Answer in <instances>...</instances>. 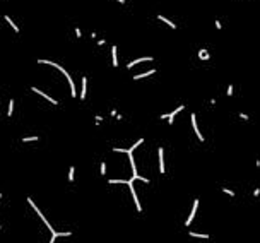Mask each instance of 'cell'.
<instances>
[{"instance_id":"obj_1","label":"cell","mask_w":260,"mask_h":243,"mask_svg":"<svg viewBox=\"0 0 260 243\" xmlns=\"http://www.w3.org/2000/svg\"><path fill=\"white\" fill-rule=\"evenodd\" d=\"M38 63H45V65H51V67H55V69H57V70H60L62 74H63V76H65V77H67V81H68V86H70V96H72V98H75V96H77V91H75V84H74V79L70 77V74H68L67 70H65V69H63V67H62V65H58V63L51 62V60H41V58H40V60H38Z\"/></svg>"},{"instance_id":"obj_2","label":"cell","mask_w":260,"mask_h":243,"mask_svg":"<svg viewBox=\"0 0 260 243\" xmlns=\"http://www.w3.org/2000/svg\"><path fill=\"white\" fill-rule=\"evenodd\" d=\"M27 204H29V206L33 207V211H34V212H36V214H38V216H40V217H41V221H43V222H45V224H46L48 231H51V235H53V233H55L53 226H51V224L48 222L46 216H45V214H43V212H41V211H40V209H38V206H36V204H34V202H33V199H31V197H27Z\"/></svg>"},{"instance_id":"obj_3","label":"cell","mask_w":260,"mask_h":243,"mask_svg":"<svg viewBox=\"0 0 260 243\" xmlns=\"http://www.w3.org/2000/svg\"><path fill=\"white\" fill-rule=\"evenodd\" d=\"M127 185H129V190H130V194H132V199H134V202H135L137 212H142L140 200H139V197H137V192H135V188H134V180H132V178H129V180H127Z\"/></svg>"},{"instance_id":"obj_4","label":"cell","mask_w":260,"mask_h":243,"mask_svg":"<svg viewBox=\"0 0 260 243\" xmlns=\"http://www.w3.org/2000/svg\"><path fill=\"white\" fill-rule=\"evenodd\" d=\"M185 108H187L185 104H180L178 108H175V110L171 111L170 115H161V120H170L168 123H170V125H171V123H173V120H175V117H176V115H178V113H180V111H181V110H185Z\"/></svg>"},{"instance_id":"obj_5","label":"cell","mask_w":260,"mask_h":243,"mask_svg":"<svg viewBox=\"0 0 260 243\" xmlns=\"http://www.w3.org/2000/svg\"><path fill=\"white\" fill-rule=\"evenodd\" d=\"M190 120H192V127H193V132H195V135H197V139L200 140V142H204V135L200 134V128H198V125H197V117H195V113H192L190 115Z\"/></svg>"},{"instance_id":"obj_6","label":"cell","mask_w":260,"mask_h":243,"mask_svg":"<svg viewBox=\"0 0 260 243\" xmlns=\"http://www.w3.org/2000/svg\"><path fill=\"white\" fill-rule=\"evenodd\" d=\"M198 204H200V200H198V199H195V200H193V207H192L190 214H188V217L185 219V226H190V224H192L193 217H195V212H197V209H198Z\"/></svg>"},{"instance_id":"obj_7","label":"cell","mask_w":260,"mask_h":243,"mask_svg":"<svg viewBox=\"0 0 260 243\" xmlns=\"http://www.w3.org/2000/svg\"><path fill=\"white\" fill-rule=\"evenodd\" d=\"M31 91H33V93H36V94H40L41 98H45L46 101H50V103H51V104H55V106L58 104V101H57V99H53V98H51V96H48L46 93H43V91H40V89H38V87H34V86H33V87H31Z\"/></svg>"},{"instance_id":"obj_8","label":"cell","mask_w":260,"mask_h":243,"mask_svg":"<svg viewBox=\"0 0 260 243\" xmlns=\"http://www.w3.org/2000/svg\"><path fill=\"white\" fill-rule=\"evenodd\" d=\"M157 159H159V171L164 173L166 171V168H164V149L163 147H159L157 149Z\"/></svg>"},{"instance_id":"obj_9","label":"cell","mask_w":260,"mask_h":243,"mask_svg":"<svg viewBox=\"0 0 260 243\" xmlns=\"http://www.w3.org/2000/svg\"><path fill=\"white\" fill-rule=\"evenodd\" d=\"M70 235H72V231H55L48 243H55V240H57V238H60V236H70Z\"/></svg>"},{"instance_id":"obj_10","label":"cell","mask_w":260,"mask_h":243,"mask_svg":"<svg viewBox=\"0 0 260 243\" xmlns=\"http://www.w3.org/2000/svg\"><path fill=\"white\" fill-rule=\"evenodd\" d=\"M142 62H152V57H142V58H137V60H134V62H129L127 63V69H132L134 65L142 63Z\"/></svg>"},{"instance_id":"obj_11","label":"cell","mask_w":260,"mask_h":243,"mask_svg":"<svg viewBox=\"0 0 260 243\" xmlns=\"http://www.w3.org/2000/svg\"><path fill=\"white\" fill-rule=\"evenodd\" d=\"M197 57L200 58V60H204V62H207V60H211V53L207 51L205 48H200L197 51Z\"/></svg>"},{"instance_id":"obj_12","label":"cell","mask_w":260,"mask_h":243,"mask_svg":"<svg viewBox=\"0 0 260 243\" xmlns=\"http://www.w3.org/2000/svg\"><path fill=\"white\" fill-rule=\"evenodd\" d=\"M86 94H87V77H82V89H81V99H86Z\"/></svg>"},{"instance_id":"obj_13","label":"cell","mask_w":260,"mask_h":243,"mask_svg":"<svg viewBox=\"0 0 260 243\" xmlns=\"http://www.w3.org/2000/svg\"><path fill=\"white\" fill-rule=\"evenodd\" d=\"M111 63L113 67H118V55H116V45L111 46Z\"/></svg>"},{"instance_id":"obj_14","label":"cell","mask_w":260,"mask_h":243,"mask_svg":"<svg viewBox=\"0 0 260 243\" xmlns=\"http://www.w3.org/2000/svg\"><path fill=\"white\" fill-rule=\"evenodd\" d=\"M157 19H159V21H163L164 24H168V26H170L171 29H176V28H178V26H176V24H175V22H173V21H170L168 17H164V15H161V14L157 15Z\"/></svg>"},{"instance_id":"obj_15","label":"cell","mask_w":260,"mask_h":243,"mask_svg":"<svg viewBox=\"0 0 260 243\" xmlns=\"http://www.w3.org/2000/svg\"><path fill=\"white\" fill-rule=\"evenodd\" d=\"M154 72H156V69L147 70V72H142V74H137V76H134V81H140V79H144V77H149V76H152Z\"/></svg>"},{"instance_id":"obj_16","label":"cell","mask_w":260,"mask_h":243,"mask_svg":"<svg viewBox=\"0 0 260 243\" xmlns=\"http://www.w3.org/2000/svg\"><path fill=\"white\" fill-rule=\"evenodd\" d=\"M188 235L192 238H202V240H209V235H202V233H197V231H188Z\"/></svg>"},{"instance_id":"obj_17","label":"cell","mask_w":260,"mask_h":243,"mask_svg":"<svg viewBox=\"0 0 260 243\" xmlns=\"http://www.w3.org/2000/svg\"><path fill=\"white\" fill-rule=\"evenodd\" d=\"M74 178H75V168L70 166V170H68V181L74 183Z\"/></svg>"},{"instance_id":"obj_18","label":"cell","mask_w":260,"mask_h":243,"mask_svg":"<svg viewBox=\"0 0 260 243\" xmlns=\"http://www.w3.org/2000/svg\"><path fill=\"white\" fill-rule=\"evenodd\" d=\"M38 139H40L38 135H29V137H22L21 142H34V140H38Z\"/></svg>"},{"instance_id":"obj_19","label":"cell","mask_w":260,"mask_h":243,"mask_svg":"<svg viewBox=\"0 0 260 243\" xmlns=\"http://www.w3.org/2000/svg\"><path fill=\"white\" fill-rule=\"evenodd\" d=\"M12 113H14V99H10L9 101V108H7V117H12Z\"/></svg>"},{"instance_id":"obj_20","label":"cell","mask_w":260,"mask_h":243,"mask_svg":"<svg viewBox=\"0 0 260 243\" xmlns=\"http://www.w3.org/2000/svg\"><path fill=\"white\" fill-rule=\"evenodd\" d=\"M5 21L9 22L10 26H12V29H14V31H15V33H19V26H15V24H14V21H12V19H10V17H9V15H5Z\"/></svg>"},{"instance_id":"obj_21","label":"cell","mask_w":260,"mask_h":243,"mask_svg":"<svg viewBox=\"0 0 260 243\" xmlns=\"http://www.w3.org/2000/svg\"><path fill=\"white\" fill-rule=\"evenodd\" d=\"M108 183H111V185H115V183H125V185H127V180H120V178H116V180H115V178H109Z\"/></svg>"},{"instance_id":"obj_22","label":"cell","mask_w":260,"mask_h":243,"mask_svg":"<svg viewBox=\"0 0 260 243\" xmlns=\"http://www.w3.org/2000/svg\"><path fill=\"white\" fill-rule=\"evenodd\" d=\"M221 190H223V192H224L226 195H229V197H234V195H236V194H234V192H233V190H229V188H228V187H223V188H221Z\"/></svg>"},{"instance_id":"obj_23","label":"cell","mask_w":260,"mask_h":243,"mask_svg":"<svg viewBox=\"0 0 260 243\" xmlns=\"http://www.w3.org/2000/svg\"><path fill=\"white\" fill-rule=\"evenodd\" d=\"M233 91H234V87H233V84H229L226 89V96H233Z\"/></svg>"},{"instance_id":"obj_24","label":"cell","mask_w":260,"mask_h":243,"mask_svg":"<svg viewBox=\"0 0 260 243\" xmlns=\"http://www.w3.org/2000/svg\"><path fill=\"white\" fill-rule=\"evenodd\" d=\"M94 120H96V122H94L96 125H101V123H103V117H99V115H96Z\"/></svg>"},{"instance_id":"obj_25","label":"cell","mask_w":260,"mask_h":243,"mask_svg":"<svg viewBox=\"0 0 260 243\" xmlns=\"http://www.w3.org/2000/svg\"><path fill=\"white\" fill-rule=\"evenodd\" d=\"M104 175H106V163L101 161V176H104Z\"/></svg>"},{"instance_id":"obj_26","label":"cell","mask_w":260,"mask_h":243,"mask_svg":"<svg viewBox=\"0 0 260 243\" xmlns=\"http://www.w3.org/2000/svg\"><path fill=\"white\" fill-rule=\"evenodd\" d=\"M238 117H239V118H243V120H246V122L250 120V117H248L246 113H238Z\"/></svg>"},{"instance_id":"obj_27","label":"cell","mask_w":260,"mask_h":243,"mask_svg":"<svg viewBox=\"0 0 260 243\" xmlns=\"http://www.w3.org/2000/svg\"><path fill=\"white\" fill-rule=\"evenodd\" d=\"M214 26H216V29H223V24H221V21H219V19H216Z\"/></svg>"},{"instance_id":"obj_28","label":"cell","mask_w":260,"mask_h":243,"mask_svg":"<svg viewBox=\"0 0 260 243\" xmlns=\"http://www.w3.org/2000/svg\"><path fill=\"white\" fill-rule=\"evenodd\" d=\"M74 31H75V36H77V38H82V31L79 28H74Z\"/></svg>"},{"instance_id":"obj_29","label":"cell","mask_w":260,"mask_h":243,"mask_svg":"<svg viewBox=\"0 0 260 243\" xmlns=\"http://www.w3.org/2000/svg\"><path fill=\"white\" fill-rule=\"evenodd\" d=\"M98 46H103V45H106V40H98Z\"/></svg>"},{"instance_id":"obj_30","label":"cell","mask_w":260,"mask_h":243,"mask_svg":"<svg viewBox=\"0 0 260 243\" xmlns=\"http://www.w3.org/2000/svg\"><path fill=\"white\" fill-rule=\"evenodd\" d=\"M259 195H260V188H255L253 190V197H259Z\"/></svg>"},{"instance_id":"obj_31","label":"cell","mask_w":260,"mask_h":243,"mask_svg":"<svg viewBox=\"0 0 260 243\" xmlns=\"http://www.w3.org/2000/svg\"><path fill=\"white\" fill-rule=\"evenodd\" d=\"M118 4H122V5H125V0H116Z\"/></svg>"},{"instance_id":"obj_32","label":"cell","mask_w":260,"mask_h":243,"mask_svg":"<svg viewBox=\"0 0 260 243\" xmlns=\"http://www.w3.org/2000/svg\"><path fill=\"white\" fill-rule=\"evenodd\" d=\"M0 200H2V194H0ZM0 229H2V222H0Z\"/></svg>"}]
</instances>
